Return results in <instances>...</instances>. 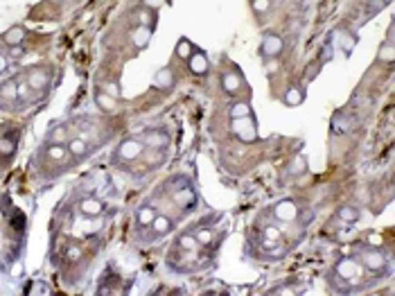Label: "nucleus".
<instances>
[{"instance_id":"1a4fd4ad","label":"nucleus","mask_w":395,"mask_h":296,"mask_svg":"<svg viewBox=\"0 0 395 296\" xmlns=\"http://www.w3.org/2000/svg\"><path fill=\"white\" fill-rule=\"evenodd\" d=\"M172 229H174L172 217H167V215H158V213H156V217H154V222H152V230H154V233H156V235H167Z\"/></svg>"},{"instance_id":"393cba45","label":"nucleus","mask_w":395,"mask_h":296,"mask_svg":"<svg viewBox=\"0 0 395 296\" xmlns=\"http://www.w3.org/2000/svg\"><path fill=\"white\" fill-rule=\"evenodd\" d=\"M145 5L147 7H160L163 5V0H145Z\"/></svg>"},{"instance_id":"f3484780","label":"nucleus","mask_w":395,"mask_h":296,"mask_svg":"<svg viewBox=\"0 0 395 296\" xmlns=\"http://www.w3.org/2000/svg\"><path fill=\"white\" fill-rule=\"evenodd\" d=\"M357 217H359V211H357V208L346 206V208H341V211H339V219H343V222H355Z\"/></svg>"},{"instance_id":"39448f33","label":"nucleus","mask_w":395,"mask_h":296,"mask_svg":"<svg viewBox=\"0 0 395 296\" xmlns=\"http://www.w3.org/2000/svg\"><path fill=\"white\" fill-rule=\"evenodd\" d=\"M142 143H145L149 149H160V147H165L170 143V138H167V133H163L160 129H152V132H147L145 136H142Z\"/></svg>"},{"instance_id":"20e7f679","label":"nucleus","mask_w":395,"mask_h":296,"mask_svg":"<svg viewBox=\"0 0 395 296\" xmlns=\"http://www.w3.org/2000/svg\"><path fill=\"white\" fill-rule=\"evenodd\" d=\"M145 149V143H140V140H125L118 149V158H126V161H133V158H138Z\"/></svg>"},{"instance_id":"b1692460","label":"nucleus","mask_w":395,"mask_h":296,"mask_svg":"<svg viewBox=\"0 0 395 296\" xmlns=\"http://www.w3.org/2000/svg\"><path fill=\"white\" fill-rule=\"evenodd\" d=\"M382 57H384V59H386V61H389V59H393V54H391V41H389V43H386V46H384V50H382Z\"/></svg>"},{"instance_id":"0eeeda50","label":"nucleus","mask_w":395,"mask_h":296,"mask_svg":"<svg viewBox=\"0 0 395 296\" xmlns=\"http://www.w3.org/2000/svg\"><path fill=\"white\" fill-rule=\"evenodd\" d=\"M154 217H156V211H154V206L145 204V206H140L138 213H136V226L138 229H149L154 222Z\"/></svg>"},{"instance_id":"9b49d317","label":"nucleus","mask_w":395,"mask_h":296,"mask_svg":"<svg viewBox=\"0 0 395 296\" xmlns=\"http://www.w3.org/2000/svg\"><path fill=\"white\" fill-rule=\"evenodd\" d=\"M174 199H176V204L178 206H183V208H190L192 204H194V190H192L190 185H183V190H178L176 195H174Z\"/></svg>"},{"instance_id":"7ed1b4c3","label":"nucleus","mask_w":395,"mask_h":296,"mask_svg":"<svg viewBox=\"0 0 395 296\" xmlns=\"http://www.w3.org/2000/svg\"><path fill=\"white\" fill-rule=\"evenodd\" d=\"M273 217H276L278 222H291V219H296L298 217L296 204L289 201V199H283V201L276 204V208H273Z\"/></svg>"},{"instance_id":"4468645a","label":"nucleus","mask_w":395,"mask_h":296,"mask_svg":"<svg viewBox=\"0 0 395 296\" xmlns=\"http://www.w3.org/2000/svg\"><path fill=\"white\" fill-rule=\"evenodd\" d=\"M197 242H199V247H208V244L212 242V237H215V233H212L210 229H199L197 230Z\"/></svg>"},{"instance_id":"ddd939ff","label":"nucleus","mask_w":395,"mask_h":296,"mask_svg":"<svg viewBox=\"0 0 395 296\" xmlns=\"http://www.w3.org/2000/svg\"><path fill=\"white\" fill-rule=\"evenodd\" d=\"M237 88H239V77H237L235 73H226L224 75V91L235 93Z\"/></svg>"},{"instance_id":"f257e3e1","label":"nucleus","mask_w":395,"mask_h":296,"mask_svg":"<svg viewBox=\"0 0 395 296\" xmlns=\"http://www.w3.org/2000/svg\"><path fill=\"white\" fill-rule=\"evenodd\" d=\"M334 274L343 280V287L350 283H355L357 278L363 274V267L359 264V260L357 258H343V260H339V264H336V269Z\"/></svg>"},{"instance_id":"423d86ee","label":"nucleus","mask_w":395,"mask_h":296,"mask_svg":"<svg viewBox=\"0 0 395 296\" xmlns=\"http://www.w3.org/2000/svg\"><path fill=\"white\" fill-rule=\"evenodd\" d=\"M79 211H81V215H86V217H97L99 213L104 211V204L95 197H86V199H81Z\"/></svg>"},{"instance_id":"a211bd4d","label":"nucleus","mask_w":395,"mask_h":296,"mask_svg":"<svg viewBox=\"0 0 395 296\" xmlns=\"http://www.w3.org/2000/svg\"><path fill=\"white\" fill-rule=\"evenodd\" d=\"M133 41H136V46L142 48L149 41V30H145V27H138L136 32H133Z\"/></svg>"},{"instance_id":"2eb2a0df","label":"nucleus","mask_w":395,"mask_h":296,"mask_svg":"<svg viewBox=\"0 0 395 296\" xmlns=\"http://www.w3.org/2000/svg\"><path fill=\"white\" fill-rule=\"evenodd\" d=\"M231 115H233L235 120H237V118H249V115H251L249 104H246V102H242V104H233Z\"/></svg>"},{"instance_id":"4be33fe9","label":"nucleus","mask_w":395,"mask_h":296,"mask_svg":"<svg viewBox=\"0 0 395 296\" xmlns=\"http://www.w3.org/2000/svg\"><path fill=\"white\" fill-rule=\"evenodd\" d=\"M300 98H303V95H300V93H296V88H294L291 93H287V102H289V104H298V102H300Z\"/></svg>"},{"instance_id":"dca6fc26","label":"nucleus","mask_w":395,"mask_h":296,"mask_svg":"<svg viewBox=\"0 0 395 296\" xmlns=\"http://www.w3.org/2000/svg\"><path fill=\"white\" fill-rule=\"evenodd\" d=\"M20 41H23V30L20 27H14V30H9L5 34V43H9V46H16Z\"/></svg>"},{"instance_id":"412c9836","label":"nucleus","mask_w":395,"mask_h":296,"mask_svg":"<svg viewBox=\"0 0 395 296\" xmlns=\"http://www.w3.org/2000/svg\"><path fill=\"white\" fill-rule=\"evenodd\" d=\"M97 104L102 106L104 111H111V109H113V102H111V99H106L102 93H97Z\"/></svg>"},{"instance_id":"5701e85b","label":"nucleus","mask_w":395,"mask_h":296,"mask_svg":"<svg viewBox=\"0 0 395 296\" xmlns=\"http://www.w3.org/2000/svg\"><path fill=\"white\" fill-rule=\"evenodd\" d=\"M253 7H255L257 12H264L269 7V0H253Z\"/></svg>"},{"instance_id":"f03ea898","label":"nucleus","mask_w":395,"mask_h":296,"mask_svg":"<svg viewBox=\"0 0 395 296\" xmlns=\"http://www.w3.org/2000/svg\"><path fill=\"white\" fill-rule=\"evenodd\" d=\"M357 260H359V264H362L366 271H375V274H379V271L386 269V263H384V256L379 253V249L368 251V253L359 256Z\"/></svg>"},{"instance_id":"f8f14e48","label":"nucleus","mask_w":395,"mask_h":296,"mask_svg":"<svg viewBox=\"0 0 395 296\" xmlns=\"http://www.w3.org/2000/svg\"><path fill=\"white\" fill-rule=\"evenodd\" d=\"M283 50V41L278 36H267L264 39V52H271V54H278Z\"/></svg>"},{"instance_id":"6ab92c4d","label":"nucleus","mask_w":395,"mask_h":296,"mask_svg":"<svg viewBox=\"0 0 395 296\" xmlns=\"http://www.w3.org/2000/svg\"><path fill=\"white\" fill-rule=\"evenodd\" d=\"M156 82L163 86V88H170V86H172V73H170V70H163V73L158 75Z\"/></svg>"},{"instance_id":"6e6552de","label":"nucleus","mask_w":395,"mask_h":296,"mask_svg":"<svg viewBox=\"0 0 395 296\" xmlns=\"http://www.w3.org/2000/svg\"><path fill=\"white\" fill-rule=\"evenodd\" d=\"M188 64H190V70L194 75H205L208 73V59H205V54L192 52L190 57H188Z\"/></svg>"},{"instance_id":"aec40b11","label":"nucleus","mask_w":395,"mask_h":296,"mask_svg":"<svg viewBox=\"0 0 395 296\" xmlns=\"http://www.w3.org/2000/svg\"><path fill=\"white\" fill-rule=\"evenodd\" d=\"M176 50H178V57H183V59H188V57H190V54H192V50H190V43H188V41H181V43H178V48H176Z\"/></svg>"},{"instance_id":"9d476101","label":"nucleus","mask_w":395,"mask_h":296,"mask_svg":"<svg viewBox=\"0 0 395 296\" xmlns=\"http://www.w3.org/2000/svg\"><path fill=\"white\" fill-rule=\"evenodd\" d=\"M235 122L239 125V127H235V133L242 140H253V138H255V129L251 127V120L249 118H237Z\"/></svg>"}]
</instances>
